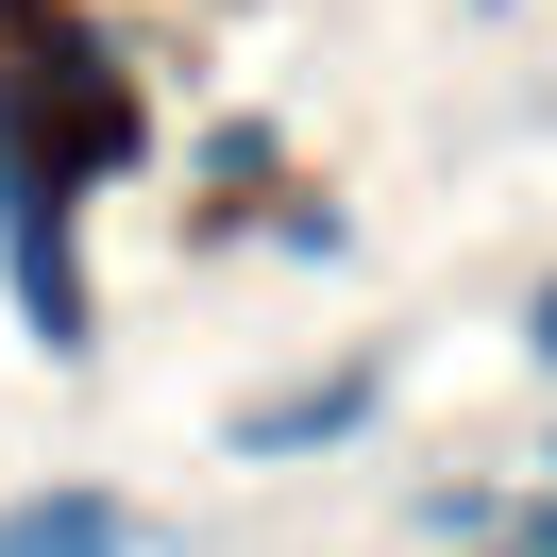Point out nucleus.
<instances>
[{
	"label": "nucleus",
	"instance_id": "4",
	"mask_svg": "<svg viewBox=\"0 0 557 557\" xmlns=\"http://www.w3.org/2000/svg\"><path fill=\"white\" fill-rule=\"evenodd\" d=\"M541 473H557V456H541Z\"/></svg>",
	"mask_w": 557,
	"mask_h": 557
},
{
	"label": "nucleus",
	"instance_id": "1",
	"mask_svg": "<svg viewBox=\"0 0 557 557\" xmlns=\"http://www.w3.org/2000/svg\"><path fill=\"white\" fill-rule=\"evenodd\" d=\"M0 557H152V523L119 490H17L0 507Z\"/></svg>",
	"mask_w": 557,
	"mask_h": 557
},
{
	"label": "nucleus",
	"instance_id": "3",
	"mask_svg": "<svg viewBox=\"0 0 557 557\" xmlns=\"http://www.w3.org/2000/svg\"><path fill=\"white\" fill-rule=\"evenodd\" d=\"M523 355H541V372H557V287H541V305H523Z\"/></svg>",
	"mask_w": 557,
	"mask_h": 557
},
{
	"label": "nucleus",
	"instance_id": "2",
	"mask_svg": "<svg viewBox=\"0 0 557 557\" xmlns=\"http://www.w3.org/2000/svg\"><path fill=\"white\" fill-rule=\"evenodd\" d=\"M372 406H388V372H321V388H271V406H237V456H321V440H355Z\"/></svg>",
	"mask_w": 557,
	"mask_h": 557
}]
</instances>
